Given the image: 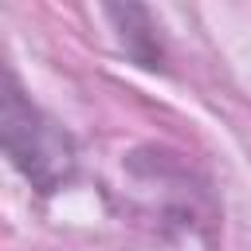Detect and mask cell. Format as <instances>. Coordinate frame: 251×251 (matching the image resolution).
<instances>
[{
	"label": "cell",
	"mask_w": 251,
	"mask_h": 251,
	"mask_svg": "<svg viewBox=\"0 0 251 251\" xmlns=\"http://www.w3.org/2000/svg\"><path fill=\"white\" fill-rule=\"evenodd\" d=\"M4 149H8L12 165L39 192L63 188L75 173L71 133L55 118H47L39 106H31L24 98V90L16 86V78H8V86H4Z\"/></svg>",
	"instance_id": "1"
}]
</instances>
